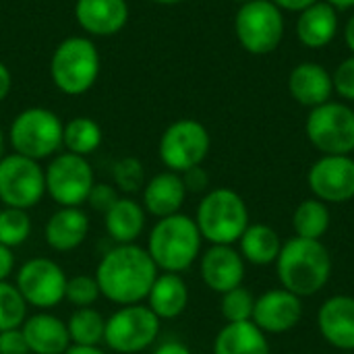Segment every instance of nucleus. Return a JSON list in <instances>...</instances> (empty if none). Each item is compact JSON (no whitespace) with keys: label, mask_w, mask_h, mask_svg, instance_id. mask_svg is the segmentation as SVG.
Returning <instances> with one entry per match:
<instances>
[{"label":"nucleus","mask_w":354,"mask_h":354,"mask_svg":"<svg viewBox=\"0 0 354 354\" xmlns=\"http://www.w3.org/2000/svg\"><path fill=\"white\" fill-rule=\"evenodd\" d=\"M340 31V17L338 10L326 2L319 0L299 12L297 19V37L305 48L322 50L328 48Z\"/></svg>","instance_id":"20"},{"label":"nucleus","mask_w":354,"mask_h":354,"mask_svg":"<svg viewBox=\"0 0 354 354\" xmlns=\"http://www.w3.org/2000/svg\"><path fill=\"white\" fill-rule=\"evenodd\" d=\"M195 222L209 245H234L251 224L245 199L228 187H218L203 195Z\"/></svg>","instance_id":"4"},{"label":"nucleus","mask_w":354,"mask_h":354,"mask_svg":"<svg viewBox=\"0 0 354 354\" xmlns=\"http://www.w3.org/2000/svg\"><path fill=\"white\" fill-rule=\"evenodd\" d=\"M344 41L351 50V54H354V12L351 15V19L344 25Z\"/></svg>","instance_id":"44"},{"label":"nucleus","mask_w":354,"mask_h":354,"mask_svg":"<svg viewBox=\"0 0 354 354\" xmlns=\"http://www.w3.org/2000/svg\"><path fill=\"white\" fill-rule=\"evenodd\" d=\"M112 176H114V187L127 195L143 191L145 187V168L141 164L139 158L127 156L122 160H118L112 168Z\"/></svg>","instance_id":"34"},{"label":"nucleus","mask_w":354,"mask_h":354,"mask_svg":"<svg viewBox=\"0 0 354 354\" xmlns=\"http://www.w3.org/2000/svg\"><path fill=\"white\" fill-rule=\"evenodd\" d=\"M66 280L68 278L64 270L56 261L48 257H33L19 268L15 286L27 305L46 311L58 307L64 301Z\"/></svg>","instance_id":"13"},{"label":"nucleus","mask_w":354,"mask_h":354,"mask_svg":"<svg viewBox=\"0 0 354 354\" xmlns=\"http://www.w3.org/2000/svg\"><path fill=\"white\" fill-rule=\"evenodd\" d=\"M280 286L305 299L326 288L332 276V255L322 241L292 236L282 243L276 259Z\"/></svg>","instance_id":"2"},{"label":"nucleus","mask_w":354,"mask_h":354,"mask_svg":"<svg viewBox=\"0 0 354 354\" xmlns=\"http://www.w3.org/2000/svg\"><path fill=\"white\" fill-rule=\"evenodd\" d=\"M118 189L114 185H108V183H95L89 191V197H87V203L91 205V209L95 212H102L106 214L116 201H118Z\"/></svg>","instance_id":"37"},{"label":"nucleus","mask_w":354,"mask_h":354,"mask_svg":"<svg viewBox=\"0 0 354 354\" xmlns=\"http://www.w3.org/2000/svg\"><path fill=\"white\" fill-rule=\"evenodd\" d=\"M334 93H338L344 102H354V54L344 58L336 71L332 73Z\"/></svg>","instance_id":"36"},{"label":"nucleus","mask_w":354,"mask_h":354,"mask_svg":"<svg viewBox=\"0 0 354 354\" xmlns=\"http://www.w3.org/2000/svg\"><path fill=\"white\" fill-rule=\"evenodd\" d=\"M15 270V255L12 249L0 245V282H6V278L12 274Z\"/></svg>","instance_id":"40"},{"label":"nucleus","mask_w":354,"mask_h":354,"mask_svg":"<svg viewBox=\"0 0 354 354\" xmlns=\"http://www.w3.org/2000/svg\"><path fill=\"white\" fill-rule=\"evenodd\" d=\"M160 322L147 305H124L106 319L104 342L118 354L143 353L156 342Z\"/></svg>","instance_id":"10"},{"label":"nucleus","mask_w":354,"mask_h":354,"mask_svg":"<svg viewBox=\"0 0 354 354\" xmlns=\"http://www.w3.org/2000/svg\"><path fill=\"white\" fill-rule=\"evenodd\" d=\"M212 147L209 131L195 118H180L166 127L158 143L162 164L172 172H187L201 166Z\"/></svg>","instance_id":"9"},{"label":"nucleus","mask_w":354,"mask_h":354,"mask_svg":"<svg viewBox=\"0 0 354 354\" xmlns=\"http://www.w3.org/2000/svg\"><path fill=\"white\" fill-rule=\"evenodd\" d=\"M255 309V297L249 288L239 286L222 295L220 311L226 324H239V322H251Z\"/></svg>","instance_id":"33"},{"label":"nucleus","mask_w":354,"mask_h":354,"mask_svg":"<svg viewBox=\"0 0 354 354\" xmlns=\"http://www.w3.org/2000/svg\"><path fill=\"white\" fill-rule=\"evenodd\" d=\"M158 278V266L147 249L131 243L110 249L95 270V280L102 297L124 307L139 305L147 299Z\"/></svg>","instance_id":"1"},{"label":"nucleus","mask_w":354,"mask_h":354,"mask_svg":"<svg viewBox=\"0 0 354 354\" xmlns=\"http://www.w3.org/2000/svg\"><path fill=\"white\" fill-rule=\"evenodd\" d=\"M288 91L292 100L305 108H317L332 100V73L317 62H299L288 75Z\"/></svg>","instance_id":"19"},{"label":"nucleus","mask_w":354,"mask_h":354,"mask_svg":"<svg viewBox=\"0 0 354 354\" xmlns=\"http://www.w3.org/2000/svg\"><path fill=\"white\" fill-rule=\"evenodd\" d=\"M31 234V218L25 209L2 207L0 209V245L12 249L21 247Z\"/></svg>","instance_id":"31"},{"label":"nucleus","mask_w":354,"mask_h":354,"mask_svg":"<svg viewBox=\"0 0 354 354\" xmlns=\"http://www.w3.org/2000/svg\"><path fill=\"white\" fill-rule=\"evenodd\" d=\"M199 272L203 284L224 295L232 288L243 286L245 280V259L232 245H212L199 261Z\"/></svg>","instance_id":"16"},{"label":"nucleus","mask_w":354,"mask_h":354,"mask_svg":"<svg viewBox=\"0 0 354 354\" xmlns=\"http://www.w3.org/2000/svg\"><path fill=\"white\" fill-rule=\"evenodd\" d=\"M187 199V189L183 176L178 172L166 170L151 176L143 187V209L145 214L160 218H168L180 214V207Z\"/></svg>","instance_id":"21"},{"label":"nucleus","mask_w":354,"mask_h":354,"mask_svg":"<svg viewBox=\"0 0 354 354\" xmlns=\"http://www.w3.org/2000/svg\"><path fill=\"white\" fill-rule=\"evenodd\" d=\"M87 232L89 218L81 207H60L48 218L44 226V239L48 247L60 253L73 251L83 245Z\"/></svg>","instance_id":"23"},{"label":"nucleus","mask_w":354,"mask_h":354,"mask_svg":"<svg viewBox=\"0 0 354 354\" xmlns=\"http://www.w3.org/2000/svg\"><path fill=\"white\" fill-rule=\"evenodd\" d=\"M239 253L243 255V259L259 268L276 263L282 249L280 234L263 222L249 224L243 236L239 239Z\"/></svg>","instance_id":"27"},{"label":"nucleus","mask_w":354,"mask_h":354,"mask_svg":"<svg viewBox=\"0 0 354 354\" xmlns=\"http://www.w3.org/2000/svg\"><path fill=\"white\" fill-rule=\"evenodd\" d=\"M66 330L75 346H97L104 342L106 319L93 307H83L68 317Z\"/></svg>","instance_id":"30"},{"label":"nucleus","mask_w":354,"mask_h":354,"mask_svg":"<svg viewBox=\"0 0 354 354\" xmlns=\"http://www.w3.org/2000/svg\"><path fill=\"white\" fill-rule=\"evenodd\" d=\"M232 2H239V4H243V2H249V0H232Z\"/></svg>","instance_id":"49"},{"label":"nucleus","mask_w":354,"mask_h":354,"mask_svg":"<svg viewBox=\"0 0 354 354\" xmlns=\"http://www.w3.org/2000/svg\"><path fill=\"white\" fill-rule=\"evenodd\" d=\"M0 354H31L21 328L0 332Z\"/></svg>","instance_id":"38"},{"label":"nucleus","mask_w":354,"mask_h":354,"mask_svg":"<svg viewBox=\"0 0 354 354\" xmlns=\"http://www.w3.org/2000/svg\"><path fill=\"white\" fill-rule=\"evenodd\" d=\"M64 122L56 112L33 106L15 116L8 129V141L15 153L35 162L54 156L62 147Z\"/></svg>","instance_id":"6"},{"label":"nucleus","mask_w":354,"mask_h":354,"mask_svg":"<svg viewBox=\"0 0 354 354\" xmlns=\"http://www.w3.org/2000/svg\"><path fill=\"white\" fill-rule=\"evenodd\" d=\"M151 2H158V4H178V2H185V0H151Z\"/></svg>","instance_id":"48"},{"label":"nucleus","mask_w":354,"mask_h":354,"mask_svg":"<svg viewBox=\"0 0 354 354\" xmlns=\"http://www.w3.org/2000/svg\"><path fill=\"white\" fill-rule=\"evenodd\" d=\"M203 236L197 228L195 218L174 214L160 218L149 232L147 253L162 272L183 274L201 255Z\"/></svg>","instance_id":"3"},{"label":"nucleus","mask_w":354,"mask_h":354,"mask_svg":"<svg viewBox=\"0 0 354 354\" xmlns=\"http://www.w3.org/2000/svg\"><path fill=\"white\" fill-rule=\"evenodd\" d=\"M214 354H272L270 338L253 322L226 324L216 340Z\"/></svg>","instance_id":"25"},{"label":"nucleus","mask_w":354,"mask_h":354,"mask_svg":"<svg viewBox=\"0 0 354 354\" xmlns=\"http://www.w3.org/2000/svg\"><path fill=\"white\" fill-rule=\"evenodd\" d=\"M322 338L342 353H354V297L334 295L317 311Z\"/></svg>","instance_id":"17"},{"label":"nucleus","mask_w":354,"mask_h":354,"mask_svg":"<svg viewBox=\"0 0 354 354\" xmlns=\"http://www.w3.org/2000/svg\"><path fill=\"white\" fill-rule=\"evenodd\" d=\"M46 195V172L39 162L10 153L0 160V201L6 207L31 209Z\"/></svg>","instance_id":"12"},{"label":"nucleus","mask_w":354,"mask_h":354,"mask_svg":"<svg viewBox=\"0 0 354 354\" xmlns=\"http://www.w3.org/2000/svg\"><path fill=\"white\" fill-rule=\"evenodd\" d=\"M305 133L322 156H351L354 151V110L346 102L334 100L311 108Z\"/></svg>","instance_id":"8"},{"label":"nucleus","mask_w":354,"mask_h":354,"mask_svg":"<svg viewBox=\"0 0 354 354\" xmlns=\"http://www.w3.org/2000/svg\"><path fill=\"white\" fill-rule=\"evenodd\" d=\"M282 12L284 10H288V12H303L305 8H309L311 4H315V2H319V0H272Z\"/></svg>","instance_id":"41"},{"label":"nucleus","mask_w":354,"mask_h":354,"mask_svg":"<svg viewBox=\"0 0 354 354\" xmlns=\"http://www.w3.org/2000/svg\"><path fill=\"white\" fill-rule=\"evenodd\" d=\"M10 87H12V75L8 71V66L0 60V102L6 100Z\"/></svg>","instance_id":"43"},{"label":"nucleus","mask_w":354,"mask_h":354,"mask_svg":"<svg viewBox=\"0 0 354 354\" xmlns=\"http://www.w3.org/2000/svg\"><path fill=\"white\" fill-rule=\"evenodd\" d=\"M104 224L108 236L116 245H131L145 228V209L131 197H120L106 214Z\"/></svg>","instance_id":"26"},{"label":"nucleus","mask_w":354,"mask_h":354,"mask_svg":"<svg viewBox=\"0 0 354 354\" xmlns=\"http://www.w3.org/2000/svg\"><path fill=\"white\" fill-rule=\"evenodd\" d=\"M153 354H191V351H189L187 344L176 342V340H170V342L160 344V346L153 351Z\"/></svg>","instance_id":"42"},{"label":"nucleus","mask_w":354,"mask_h":354,"mask_svg":"<svg viewBox=\"0 0 354 354\" xmlns=\"http://www.w3.org/2000/svg\"><path fill=\"white\" fill-rule=\"evenodd\" d=\"M189 305V288L180 274H158L149 295H147V307L160 317V319H176L185 313Z\"/></svg>","instance_id":"24"},{"label":"nucleus","mask_w":354,"mask_h":354,"mask_svg":"<svg viewBox=\"0 0 354 354\" xmlns=\"http://www.w3.org/2000/svg\"><path fill=\"white\" fill-rule=\"evenodd\" d=\"M75 19L89 35L110 37L127 25L129 4L127 0H77Z\"/></svg>","instance_id":"18"},{"label":"nucleus","mask_w":354,"mask_h":354,"mask_svg":"<svg viewBox=\"0 0 354 354\" xmlns=\"http://www.w3.org/2000/svg\"><path fill=\"white\" fill-rule=\"evenodd\" d=\"M330 224H332V214L328 203L315 197L301 201L292 212V228H295V236L299 239L322 241L328 234Z\"/></svg>","instance_id":"28"},{"label":"nucleus","mask_w":354,"mask_h":354,"mask_svg":"<svg viewBox=\"0 0 354 354\" xmlns=\"http://www.w3.org/2000/svg\"><path fill=\"white\" fill-rule=\"evenodd\" d=\"M46 172V193L60 207H79L87 201L95 185L93 168L87 158L77 153H58L50 160Z\"/></svg>","instance_id":"11"},{"label":"nucleus","mask_w":354,"mask_h":354,"mask_svg":"<svg viewBox=\"0 0 354 354\" xmlns=\"http://www.w3.org/2000/svg\"><path fill=\"white\" fill-rule=\"evenodd\" d=\"M100 297H102V292H100L95 276H73V278L66 280L64 299L71 305H75L77 309L93 307Z\"/></svg>","instance_id":"35"},{"label":"nucleus","mask_w":354,"mask_h":354,"mask_svg":"<svg viewBox=\"0 0 354 354\" xmlns=\"http://www.w3.org/2000/svg\"><path fill=\"white\" fill-rule=\"evenodd\" d=\"M180 176H183L187 193H205L207 187H209V176L203 170V166H195V168L183 172Z\"/></svg>","instance_id":"39"},{"label":"nucleus","mask_w":354,"mask_h":354,"mask_svg":"<svg viewBox=\"0 0 354 354\" xmlns=\"http://www.w3.org/2000/svg\"><path fill=\"white\" fill-rule=\"evenodd\" d=\"M284 12L272 0L243 2L234 17L239 44L255 56L272 54L284 37Z\"/></svg>","instance_id":"7"},{"label":"nucleus","mask_w":354,"mask_h":354,"mask_svg":"<svg viewBox=\"0 0 354 354\" xmlns=\"http://www.w3.org/2000/svg\"><path fill=\"white\" fill-rule=\"evenodd\" d=\"M4 158V133H2V129H0V160Z\"/></svg>","instance_id":"47"},{"label":"nucleus","mask_w":354,"mask_h":354,"mask_svg":"<svg viewBox=\"0 0 354 354\" xmlns=\"http://www.w3.org/2000/svg\"><path fill=\"white\" fill-rule=\"evenodd\" d=\"M303 299L286 288H270L255 299L251 322L263 334H286L295 330L303 319Z\"/></svg>","instance_id":"15"},{"label":"nucleus","mask_w":354,"mask_h":354,"mask_svg":"<svg viewBox=\"0 0 354 354\" xmlns=\"http://www.w3.org/2000/svg\"><path fill=\"white\" fill-rule=\"evenodd\" d=\"M326 2H330L338 12L340 10H351V8H354V0H326Z\"/></svg>","instance_id":"46"},{"label":"nucleus","mask_w":354,"mask_h":354,"mask_svg":"<svg viewBox=\"0 0 354 354\" xmlns=\"http://www.w3.org/2000/svg\"><path fill=\"white\" fill-rule=\"evenodd\" d=\"M27 319V303L19 288L8 282H0V332L17 330Z\"/></svg>","instance_id":"32"},{"label":"nucleus","mask_w":354,"mask_h":354,"mask_svg":"<svg viewBox=\"0 0 354 354\" xmlns=\"http://www.w3.org/2000/svg\"><path fill=\"white\" fill-rule=\"evenodd\" d=\"M64 354H106L102 348H97V346H75V344H71V348L66 351Z\"/></svg>","instance_id":"45"},{"label":"nucleus","mask_w":354,"mask_h":354,"mask_svg":"<svg viewBox=\"0 0 354 354\" xmlns=\"http://www.w3.org/2000/svg\"><path fill=\"white\" fill-rule=\"evenodd\" d=\"M100 145H102V127L93 118L77 116L64 124L62 147H66L68 153H77L85 158L93 153Z\"/></svg>","instance_id":"29"},{"label":"nucleus","mask_w":354,"mask_h":354,"mask_svg":"<svg viewBox=\"0 0 354 354\" xmlns=\"http://www.w3.org/2000/svg\"><path fill=\"white\" fill-rule=\"evenodd\" d=\"M21 332L31 354H64L71 348L66 324L50 313H37L23 322Z\"/></svg>","instance_id":"22"},{"label":"nucleus","mask_w":354,"mask_h":354,"mask_svg":"<svg viewBox=\"0 0 354 354\" xmlns=\"http://www.w3.org/2000/svg\"><path fill=\"white\" fill-rule=\"evenodd\" d=\"M309 189L324 203H346L354 199L353 156H322L307 174Z\"/></svg>","instance_id":"14"},{"label":"nucleus","mask_w":354,"mask_h":354,"mask_svg":"<svg viewBox=\"0 0 354 354\" xmlns=\"http://www.w3.org/2000/svg\"><path fill=\"white\" fill-rule=\"evenodd\" d=\"M100 68V52L85 35H71L62 39L50 58V77L66 95L87 93L95 85Z\"/></svg>","instance_id":"5"}]
</instances>
